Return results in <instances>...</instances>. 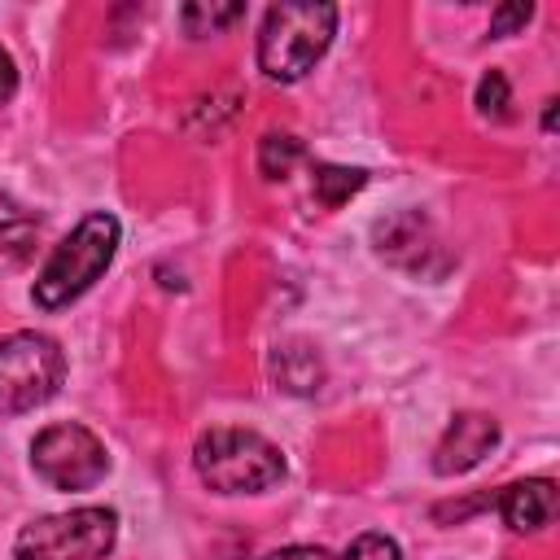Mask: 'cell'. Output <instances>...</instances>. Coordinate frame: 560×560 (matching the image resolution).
Segmentation results:
<instances>
[{"label": "cell", "mask_w": 560, "mask_h": 560, "mask_svg": "<svg viewBox=\"0 0 560 560\" xmlns=\"http://www.w3.org/2000/svg\"><path fill=\"white\" fill-rule=\"evenodd\" d=\"M118 241H122V223L109 214V210H92L83 214L66 236L61 245L48 254V262L39 267L35 276V289H31V302L39 311H61L70 306L74 298H83L114 262L118 254Z\"/></svg>", "instance_id": "obj_1"}, {"label": "cell", "mask_w": 560, "mask_h": 560, "mask_svg": "<svg viewBox=\"0 0 560 560\" xmlns=\"http://www.w3.org/2000/svg\"><path fill=\"white\" fill-rule=\"evenodd\" d=\"M337 35V4L284 0L262 13L258 31V70L276 83H298L315 70Z\"/></svg>", "instance_id": "obj_2"}, {"label": "cell", "mask_w": 560, "mask_h": 560, "mask_svg": "<svg viewBox=\"0 0 560 560\" xmlns=\"http://www.w3.org/2000/svg\"><path fill=\"white\" fill-rule=\"evenodd\" d=\"M192 468L201 486L214 494H262L284 477V455L254 429L219 424L197 438Z\"/></svg>", "instance_id": "obj_3"}, {"label": "cell", "mask_w": 560, "mask_h": 560, "mask_svg": "<svg viewBox=\"0 0 560 560\" xmlns=\"http://www.w3.org/2000/svg\"><path fill=\"white\" fill-rule=\"evenodd\" d=\"M118 542L114 508H70L18 529L13 560H105Z\"/></svg>", "instance_id": "obj_4"}, {"label": "cell", "mask_w": 560, "mask_h": 560, "mask_svg": "<svg viewBox=\"0 0 560 560\" xmlns=\"http://www.w3.org/2000/svg\"><path fill=\"white\" fill-rule=\"evenodd\" d=\"M66 381V354L48 332L22 328L0 341V420L44 407Z\"/></svg>", "instance_id": "obj_5"}, {"label": "cell", "mask_w": 560, "mask_h": 560, "mask_svg": "<svg viewBox=\"0 0 560 560\" xmlns=\"http://www.w3.org/2000/svg\"><path fill=\"white\" fill-rule=\"evenodd\" d=\"M31 468L52 490H92L109 472V451L88 424H48L31 442Z\"/></svg>", "instance_id": "obj_6"}, {"label": "cell", "mask_w": 560, "mask_h": 560, "mask_svg": "<svg viewBox=\"0 0 560 560\" xmlns=\"http://www.w3.org/2000/svg\"><path fill=\"white\" fill-rule=\"evenodd\" d=\"M494 446H499V420L486 416V411H459V416L446 424V433L438 438V446H433V472H438V477L468 472V468H477Z\"/></svg>", "instance_id": "obj_7"}, {"label": "cell", "mask_w": 560, "mask_h": 560, "mask_svg": "<svg viewBox=\"0 0 560 560\" xmlns=\"http://www.w3.org/2000/svg\"><path fill=\"white\" fill-rule=\"evenodd\" d=\"M499 512H503L508 529H516V534L547 529L556 521V481L551 477H525V481L503 486Z\"/></svg>", "instance_id": "obj_8"}, {"label": "cell", "mask_w": 560, "mask_h": 560, "mask_svg": "<svg viewBox=\"0 0 560 560\" xmlns=\"http://www.w3.org/2000/svg\"><path fill=\"white\" fill-rule=\"evenodd\" d=\"M271 381L284 394H315L324 385V359L311 341H280L271 350Z\"/></svg>", "instance_id": "obj_9"}, {"label": "cell", "mask_w": 560, "mask_h": 560, "mask_svg": "<svg viewBox=\"0 0 560 560\" xmlns=\"http://www.w3.org/2000/svg\"><path fill=\"white\" fill-rule=\"evenodd\" d=\"M376 249H381L389 262L420 271V258L433 249V241L424 236V219H420V214H398V219H389V223H376Z\"/></svg>", "instance_id": "obj_10"}, {"label": "cell", "mask_w": 560, "mask_h": 560, "mask_svg": "<svg viewBox=\"0 0 560 560\" xmlns=\"http://www.w3.org/2000/svg\"><path fill=\"white\" fill-rule=\"evenodd\" d=\"M363 184H368V171H363V166H332V162H319V166H315V175H311L315 201H319V206H328V210L346 206Z\"/></svg>", "instance_id": "obj_11"}, {"label": "cell", "mask_w": 560, "mask_h": 560, "mask_svg": "<svg viewBox=\"0 0 560 560\" xmlns=\"http://www.w3.org/2000/svg\"><path fill=\"white\" fill-rule=\"evenodd\" d=\"M236 18H245V4H206V0H192L179 9V22L192 39H206V35H219L223 26H232Z\"/></svg>", "instance_id": "obj_12"}, {"label": "cell", "mask_w": 560, "mask_h": 560, "mask_svg": "<svg viewBox=\"0 0 560 560\" xmlns=\"http://www.w3.org/2000/svg\"><path fill=\"white\" fill-rule=\"evenodd\" d=\"M298 162H302V140L280 136V131L258 140V171H262V179H284V175H293Z\"/></svg>", "instance_id": "obj_13"}, {"label": "cell", "mask_w": 560, "mask_h": 560, "mask_svg": "<svg viewBox=\"0 0 560 560\" xmlns=\"http://www.w3.org/2000/svg\"><path fill=\"white\" fill-rule=\"evenodd\" d=\"M35 236V214L22 210L9 192H0V254H22Z\"/></svg>", "instance_id": "obj_14"}, {"label": "cell", "mask_w": 560, "mask_h": 560, "mask_svg": "<svg viewBox=\"0 0 560 560\" xmlns=\"http://www.w3.org/2000/svg\"><path fill=\"white\" fill-rule=\"evenodd\" d=\"M508 105H512V88H508V74L503 70H486L481 83H477V109L486 118H508Z\"/></svg>", "instance_id": "obj_15"}, {"label": "cell", "mask_w": 560, "mask_h": 560, "mask_svg": "<svg viewBox=\"0 0 560 560\" xmlns=\"http://www.w3.org/2000/svg\"><path fill=\"white\" fill-rule=\"evenodd\" d=\"M341 560H402V547H398L389 534L368 529V534H359V538L346 547V556H341Z\"/></svg>", "instance_id": "obj_16"}, {"label": "cell", "mask_w": 560, "mask_h": 560, "mask_svg": "<svg viewBox=\"0 0 560 560\" xmlns=\"http://www.w3.org/2000/svg\"><path fill=\"white\" fill-rule=\"evenodd\" d=\"M529 18H534V4H499V9L490 13V35H494V39L516 35Z\"/></svg>", "instance_id": "obj_17"}, {"label": "cell", "mask_w": 560, "mask_h": 560, "mask_svg": "<svg viewBox=\"0 0 560 560\" xmlns=\"http://www.w3.org/2000/svg\"><path fill=\"white\" fill-rule=\"evenodd\" d=\"M262 560H337V556H328L324 547H306V542H293V547H280V551H267Z\"/></svg>", "instance_id": "obj_18"}, {"label": "cell", "mask_w": 560, "mask_h": 560, "mask_svg": "<svg viewBox=\"0 0 560 560\" xmlns=\"http://www.w3.org/2000/svg\"><path fill=\"white\" fill-rule=\"evenodd\" d=\"M13 92H18V66H13V57L0 48V105L13 101Z\"/></svg>", "instance_id": "obj_19"}, {"label": "cell", "mask_w": 560, "mask_h": 560, "mask_svg": "<svg viewBox=\"0 0 560 560\" xmlns=\"http://www.w3.org/2000/svg\"><path fill=\"white\" fill-rule=\"evenodd\" d=\"M542 127H547V131L556 127V101H547V109H542Z\"/></svg>", "instance_id": "obj_20"}]
</instances>
